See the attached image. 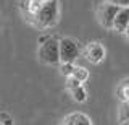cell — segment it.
Returning a JSON list of instances; mask_svg holds the SVG:
<instances>
[{
	"label": "cell",
	"mask_w": 129,
	"mask_h": 125,
	"mask_svg": "<svg viewBox=\"0 0 129 125\" xmlns=\"http://www.w3.org/2000/svg\"><path fill=\"white\" fill-rule=\"evenodd\" d=\"M74 80H78L79 83H84V81H87V78H89V72L86 70V68H82V67H78V65H74L73 67V72H71V75Z\"/></svg>",
	"instance_id": "obj_10"
},
{
	"label": "cell",
	"mask_w": 129,
	"mask_h": 125,
	"mask_svg": "<svg viewBox=\"0 0 129 125\" xmlns=\"http://www.w3.org/2000/svg\"><path fill=\"white\" fill-rule=\"evenodd\" d=\"M0 125H15L13 117L5 111H0Z\"/></svg>",
	"instance_id": "obj_12"
},
{
	"label": "cell",
	"mask_w": 129,
	"mask_h": 125,
	"mask_svg": "<svg viewBox=\"0 0 129 125\" xmlns=\"http://www.w3.org/2000/svg\"><path fill=\"white\" fill-rule=\"evenodd\" d=\"M66 90L70 91L71 98L76 101V102H86L87 99V91L86 88H84L82 83H79L78 80H74L73 76H68L66 78Z\"/></svg>",
	"instance_id": "obj_6"
},
{
	"label": "cell",
	"mask_w": 129,
	"mask_h": 125,
	"mask_svg": "<svg viewBox=\"0 0 129 125\" xmlns=\"http://www.w3.org/2000/svg\"><path fill=\"white\" fill-rule=\"evenodd\" d=\"M118 10H119L118 7L107 2V0L99 7V10H97V20H99V23L105 29H113V23H115Z\"/></svg>",
	"instance_id": "obj_4"
},
{
	"label": "cell",
	"mask_w": 129,
	"mask_h": 125,
	"mask_svg": "<svg viewBox=\"0 0 129 125\" xmlns=\"http://www.w3.org/2000/svg\"><path fill=\"white\" fill-rule=\"evenodd\" d=\"M116 94L121 99V102H129V80H124V81H121L118 84Z\"/></svg>",
	"instance_id": "obj_9"
},
{
	"label": "cell",
	"mask_w": 129,
	"mask_h": 125,
	"mask_svg": "<svg viewBox=\"0 0 129 125\" xmlns=\"http://www.w3.org/2000/svg\"><path fill=\"white\" fill-rule=\"evenodd\" d=\"M60 47V63H74L79 57V44L71 38H61L58 41Z\"/></svg>",
	"instance_id": "obj_3"
},
{
	"label": "cell",
	"mask_w": 129,
	"mask_h": 125,
	"mask_svg": "<svg viewBox=\"0 0 129 125\" xmlns=\"http://www.w3.org/2000/svg\"><path fill=\"white\" fill-rule=\"evenodd\" d=\"M121 125H129V120H126V122H123Z\"/></svg>",
	"instance_id": "obj_15"
},
{
	"label": "cell",
	"mask_w": 129,
	"mask_h": 125,
	"mask_svg": "<svg viewBox=\"0 0 129 125\" xmlns=\"http://www.w3.org/2000/svg\"><path fill=\"white\" fill-rule=\"evenodd\" d=\"M58 41L60 39L53 38V36H44V38H40L37 57L42 63H45V65H60Z\"/></svg>",
	"instance_id": "obj_2"
},
{
	"label": "cell",
	"mask_w": 129,
	"mask_h": 125,
	"mask_svg": "<svg viewBox=\"0 0 129 125\" xmlns=\"http://www.w3.org/2000/svg\"><path fill=\"white\" fill-rule=\"evenodd\" d=\"M107 2L116 5L118 8H126V7H129V0H107Z\"/></svg>",
	"instance_id": "obj_13"
},
{
	"label": "cell",
	"mask_w": 129,
	"mask_h": 125,
	"mask_svg": "<svg viewBox=\"0 0 129 125\" xmlns=\"http://www.w3.org/2000/svg\"><path fill=\"white\" fill-rule=\"evenodd\" d=\"M27 21L37 29H50L56 26L60 21V2L58 0L45 2Z\"/></svg>",
	"instance_id": "obj_1"
},
{
	"label": "cell",
	"mask_w": 129,
	"mask_h": 125,
	"mask_svg": "<svg viewBox=\"0 0 129 125\" xmlns=\"http://www.w3.org/2000/svg\"><path fill=\"white\" fill-rule=\"evenodd\" d=\"M61 125H92V120L82 112H73L64 117Z\"/></svg>",
	"instance_id": "obj_8"
},
{
	"label": "cell",
	"mask_w": 129,
	"mask_h": 125,
	"mask_svg": "<svg viewBox=\"0 0 129 125\" xmlns=\"http://www.w3.org/2000/svg\"><path fill=\"white\" fill-rule=\"evenodd\" d=\"M113 29H115L116 33H126L129 29V7L118 10L115 23H113Z\"/></svg>",
	"instance_id": "obj_7"
},
{
	"label": "cell",
	"mask_w": 129,
	"mask_h": 125,
	"mask_svg": "<svg viewBox=\"0 0 129 125\" xmlns=\"http://www.w3.org/2000/svg\"><path fill=\"white\" fill-rule=\"evenodd\" d=\"M105 47L102 46V42H89L86 46V49H84V55H86V59L89 60L90 63H94V65H99L100 62H103L105 59Z\"/></svg>",
	"instance_id": "obj_5"
},
{
	"label": "cell",
	"mask_w": 129,
	"mask_h": 125,
	"mask_svg": "<svg viewBox=\"0 0 129 125\" xmlns=\"http://www.w3.org/2000/svg\"><path fill=\"white\" fill-rule=\"evenodd\" d=\"M124 34H126V38L129 39V29H127V31H126V33H124Z\"/></svg>",
	"instance_id": "obj_14"
},
{
	"label": "cell",
	"mask_w": 129,
	"mask_h": 125,
	"mask_svg": "<svg viewBox=\"0 0 129 125\" xmlns=\"http://www.w3.org/2000/svg\"><path fill=\"white\" fill-rule=\"evenodd\" d=\"M118 120L119 123L129 120V102H121V106L118 109Z\"/></svg>",
	"instance_id": "obj_11"
}]
</instances>
